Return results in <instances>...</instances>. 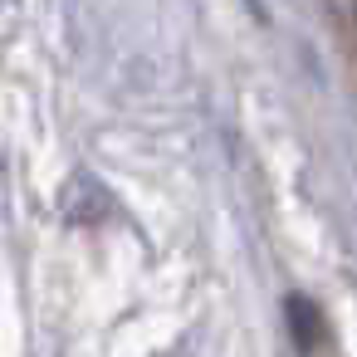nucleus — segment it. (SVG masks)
<instances>
[{"label": "nucleus", "instance_id": "1", "mask_svg": "<svg viewBox=\"0 0 357 357\" xmlns=\"http://www.w3.org/2000/svg\"><path fill=\"white\" fill-rule=\"evenodd\" d=\"M289 318H294L298 347L313 352V342H318V313H313V303H308V298H289Z\"/></svg>", "mask_w": 357, "mask_h": 357}]
</instances>
